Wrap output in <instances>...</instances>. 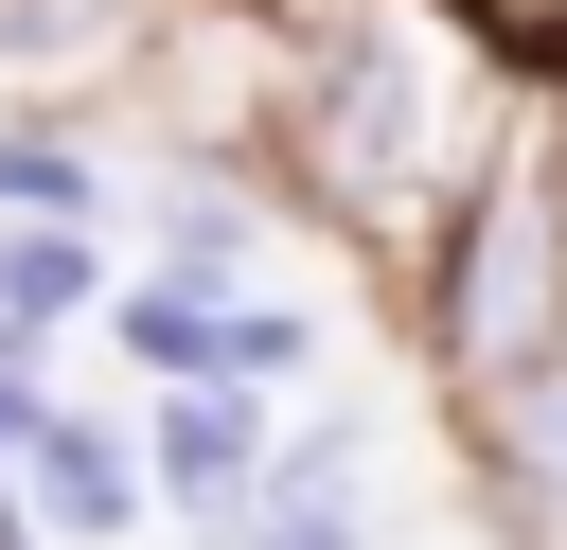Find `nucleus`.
Segmentation results:
<instances>
[{"label":"nucleus","mask_w":567,"mask_h":550,"mask_svg":"<svg viewBox=\"0 0 567 550\" xmlns=\"http://www.w3.org/2000/svg\"><path fill=\"white\" fill-rule=\"evenodd\" d=\"M514 106H532V71L496 35H461L443 0H284V35H266V177L301 231H337L390 284L496 177Z\"/></svg>","instance_id":"1"},{"label":"nucleus","mask_w":567,"mask_h":550,"mask_svg":"<svg viewBox=\"0 0 567 550\" xmlns=\"http://www.w3.org/2000/svg\"><path fill=\"white\" fill-rule=\"evenodd\" d=\"M408 337H425L443 426H461V408H496V390L567 337V124H549V89L514 106L496 177H478V195L443 213V248L408 266Z\"/></svg>","instance_id":"2"},{"label":"nucleus","mask_w":567,"mask_h":550,"mask_svg":"<svg viewBox=\"0 0 567 550\" xmlns=\"http://www.w3.org/2000/svg\"><path fill=\"white\" fill-rule=\"evenodd\" d=\"M213 550H390V515H372V408H301Z\"/></svg>","instance_id":"3"},{"label":"nucleus","mask_w":567,"mask_h":550,"mask_svg":"<svg viewBox=\"0 0 567 550\" xmlns=\"http://www.w3.org/2000/svg\"><path fill=\"white\" fill-rule=\"evenodd\" d=\"M266 444H284V390H230V373H195V390H159V408H142V479H159V515H195V532H230V515H248Z\"/></svg>","instance_id":"4"},{"label":"nucleus","mask_w":567,"mask_h":550,"mask_svg":"<svg viewBox=\"0 0 567 550\" xmlns=\"http://www.w3.org/2000/svg\"><path fill=\"white\" fill-rule=\"evenodd\" d=\"M18 497H35L53 550H124L142 497H159V479H142V408H71V390H53L35 444H18Z\"/></svg>","instance_id":"5"},{"label":"nucleus","mask_w":567,"mask_h":550,"mask_svg":"<svg viewBox=\"0 0 567 550\" xmlns=\"http://www.w3.org/2000/svg\"><path fill=\"white\" fill-rule=\"evenodd\" d=\"M177 35V0H0V89H106Z\"/></svg>","instance_id":"6"},{"label":"nucleus","mask_w":567,"mask_h":550,"mask_svg":"<svg viewBox=\"0 0 567 550\" xmlns=\"http://www.w3.org/2000/svg\"><path fill=\"white\" fill-rule=\"evenodd\" d=\"M106 302H124L106 231H53V213H0V337H71V319H106Z\"/></svg>","instance_id":"7"},{"label":"nucleus","mask_w":567,"mask_h":550,"mask_svg":"<svg viewBox=\"0 0 567 550\" xmlns=\"http://www.w3.org/2000/svg\"><path fill=\"white\" fill-rule=\"evenodd\" d=\"M0 213H53V231H106V213H124V177L89 160V124L18 106V124H0Z\"/></svg>","instance_id":"8"},{"label":"nucleus","mask_w":567,"mask_h":550,"mask_svg":"<svg viewBox=\"0 0 567 550\" xmlns=\"http://www.w3.org/2000/svg\"><path fill=\"white\" fill-rule=\"evenodd\" d=\"M213 302H230V284H177V266H142V284L106 302L124 373H142V390H195V373H213Z\"/></svg>","instance_id":"9"},{"label":"nucleus","mask_w":567,"mask_h":550,"mask_svg":"<svg viewBox=\"0 0 567 550\" xmlns=\"http://www.w3.org/2000/svg\"><path fill=\"white\" fill-rule=\"evenodd\" d=\"M213 373H230V390H301V373H319V319H301L284 284H230V302H213Z\"/></svg>","instance_id":"10"},{"label":"nucleus","mask_w":567,"mask_h":550,"mask_svg":"<svg viewBox=\"0 0 567 550\" xmlns=\"http://www.w3.org/2000/svg\"><path fill=\"white\" fill-rule=\"evenodd\" d=\"M461 35H496L514 71H567V0H443Z\"/></svg>","instance_id":"11"},{"label":"nucleus","mask_w":567,"mask_h":550,"mask_svg":"<svg viewBox=\"0 0 567 550\" xmlns=\"http://www.w3.org/2000/svg\"><path fill=\"white\" fill-rule=\"evenodd\" d=\"M35 408H53V373H35V337H0V479H18V444H35Z\"/></svg>","instance_id":"12"},{"label":"nucleus","mask_w":567,"mask_h":550,"mask_svg":"<svg viewBox=\"0 0 567 550\" xmlns=\"http://www.w3.org/2000/svg\"><path fill=\"white\" fill-rule=\"evenodd\" d=\"M213 18H284V0H213Z\"/></svg>","instance_id":"13"},{"label":"nucleus","mask_w":567,"mask_h":550,"mask_svg":"<svg viewBox=\"0 0 567 550\" xmlns=\"http://www.w3.org/2000/svg\"><path fill=\"white\" fill-rule=\"evenodd\" d=\"M478 550H496V532H478Z\"/></svg>","instance_id":"14"}]
</instances>
